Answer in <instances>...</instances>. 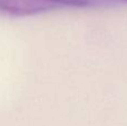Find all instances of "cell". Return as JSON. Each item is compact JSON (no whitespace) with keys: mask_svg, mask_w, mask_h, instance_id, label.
<instances>
[{"mask_svg":"<svg viewBox=\"0 0 127 126\" xmlns=\"http://www.w3.org/2000/svg\"><path fill=\"white\" fill-rule=\"evenodd\" d=\"M55 9L47 0H0V11L11 16L25 17Z\"/></svg>","mask_w":127,"mask_h":126,"instance_id":"cell-1","label":"cell"},{"mask_svg":"<svg viewBox=\"0 0 127 126\" xmlns=\"http://www.w3.org/2000/svg\"><path fill=\"white\" fill-rule=\"evenodd\" d=\"M55 8L57 7H76V8H95V7L109 6L117 0H47Z\"/></svg>","mask_w":127,"mask_h":126,"instance_id":"cell-2","label":"cell"},{"mask_svg":"<svg viewBox=\"0 0 127 126\" xmlns=\"http://www.w3.org/2000/svg\"><path fill=\"white\" fill-rule=\"evenodd\" d=\"M125 1H127V0H125Z\"/></svg>","mask_w":127,"mask_h":126,"instance_id":"cell-3","label":"cell"}]
</instances>
